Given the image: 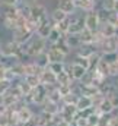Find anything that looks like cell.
<instances>
[{"instance_id": "6da1fadb", "label": "cell", "mask_w": 118, "mask_h": 126, "mask_svg": "<svg viewBox=\"0 0 118 126\" xmlns=\"http://www.w3.org/2000/svg\"><path fill=\"white\" fill-rule=\"evenodd\" d=\"M31 6V19L36 21V22H41L44 19L48 18V13H47V7L38 1V0H34V1H28Z\"/></svg>"}, {"instance_id": "7a4b0ae2", "label": "cell", "mask_w": 118, "mask_h": 126, "mask_svg": "<svg viewBox=\"0 0 118 126\" xmlns=\"http://www.w3.org/2000/svg\"><path fill=\"white\" fill-rule=\"evenodd\" d=\"M34 35H35V34L32 31H29L26 27H22V28H18V30H15V31L12 32V38H10V40L15 41L16 44L22 46V44L29 43Z\"/></svg>"}, {"instance_id": "3957f363", "label": "cell", "mask_w": 118, "mask_h": 126, "mask_svg": "<svg viewBox=\"0 0 118 126\" xmlns=\"http://www.w3.org/2000/svg\"><path fill=\"white\" fill-rule=\"evenodd\" d=\"M85 28L92 32H96L101 28V21H99V16H98L96 10L85 13Z\"/></svg>"}, {"instance_id": "277c9868", "label": "cell", "mask_w": 118, "mask_h": 126, "mask_svg": "<svg viewBox=\"0 0 118 126\" xmlns=\"http://www.w3.org/2000/svg\"><path fill=\"white\" fill-rule=\"evenodd\" d=\"M96 50H98V51H101V54H106V53H117V51H118L117 37L105 38V40L102 41V44H101Z\"/></svg>"}, {"instance_id": "5b68a950", "label": "cell", "mask_w": 118, "mask_h": 126, "mask_svg": "<svg viewBox=\"0 0 118 126\" xmlns=\"http://www.w3.org/2000/svg\"><path fill=\"white\" fill-rule=\"evenodd\" d=\"M53 28H54V24H53V21H51L50 16H48L47 19H44V21L39 22V25H38V28H36V32H35V34H36L38 37L47 40L48 35H50V32L53 31Z\"/></svg>"}, {"instance_id": "8992f818", "label": "cell", "mask_w": 118, "mask_h": 126, "mask_svg": "<svg viewBox=\"0 0 118 126\" xmlns=\"http://www.w3.org/2000/svg\"><path fill=\"white\" fill-rule=\"evenodd\" d=\"M47 56L50 63H66L67 62V56L63 54L60 50H57L54 46H50L47 48Z\"/></svg>"}, {"instance_id": "52a82bcc", "label": "cell", "mask_w": 118, "mask_h": 126, "mask_svg": "<svg viewBox=\"0 0 118 126\" xmlns=\"http://www.w3.org/2000/svg\"><path fill=\"white\" fill-rule=\"evenodd\" d=\"M56 7L60 9V10H63L66 15H73V13H76V10H77V7H76V0H57V3H56Z\"/></svg>"}, {"instance_id": "ba28073f", "label": "cell", "mask_w": 118, "mask_h": 126, "mask_svg": "<svg viewBox=\"0 0 118 126\" xmlns=\"http://www.w3.org/2000/svg\"><path fill=\"white\" fill-rule=\"evenodd\" d=\"M39 81L42 85H57V75L47 67L39 73Z\"/></svg>"}, {"instance_id": "9c48e42d", "label": "cell", "mask_w": 118, "mask_h": 126, "mask_svg": "<svg viewBox=\"0 0 118 126\" xmlns=\"http://www.w3.org/2000/svg\"><path fill=\"white\" fill-rule=\"evenodd\" d=\"M96 0H76V7L85 13L96 10Z\"/></svg>"}, {"instance_id": "30bf717a", "label": "cell", "mask_w": 118, "mask_h": 126, "mask_svg": "<svg viewBox=\"0 0 118 126\" xmlns=\"http://www.w3.org/2000/svg\"><path fill=\"white\" fill-rule=\"evenodd\" d=\"M42 69H39L34 60H28L24 63V78L25 76H32V75H39Z\"/></svg>"}, {"instance_id": "8fae6325", "label": "cell", "mask_w": 118, "mask_h": 126, "mask_svg": "<svg viewBox=\"0 0 118 126\" xmlns=\"http://www.w3.org/2000/svg\"><path fill=\"white\" fill-rule=\"evenodd\" d=\"M64 40H66V43H67V46L71 48V51L74 53L80 46H82V41H80V37L77 35V34H67L66 37H64Z\"/></svg>"}, {"instance_id": "7c38bea8", "label": "cell", "mask_w": 118, "mask_h": 126, "mask_svg": "<svg viewBox=\"0 0 118 126\" xmlns=\"http://www.w3.org/2000/svg\"><path fill=\"white\" fill-rule=\"evenodd\" d=\"M41 110H42V111H47V113H50V114H53V116H56V114L60 113V104L53 103V101H50V100L47 98V100L42 103Z\"/></svg>"}, {"instance_id": "4fadbf2b", "label": "cell", "mask_w": 118, "mask_h": 126, "mask_svg": "<svg viewBox=\"0 0 118 126\" xmlns=\"http://www.w3.org/2000/svg\"><path fill=\"white\" fill-rule=\"evenodd\" d=\"M18 113V117H19V122H21V125H25L28 120H29L31 117L35 114L34 113V110L31 109L29 106H25V107H22L19 111H16Z\"/></svg>"}, {"instance_id": "5bb4252c", "label": "cell", "mask_w": 118, "mask_h": 126, "mask_svg": "<svg viewBox=\"0 0 118 126\" xmlns=\"http://www.w3.org/2000/svg\"><path fill=\"white\" fill-rule=\"evenodd\" d=\"M96 51V47L93 46V44H82L76 51H74V54L76 56H80V57H89L90 54H93Z\"/></svg>"}, {"instance_id": "9a60e30c", "label": "cell", "mask_w": 118, "mask_h": 126, "mask_svg": "<svg viewBox=\"0 0 118 126\" xmlns=\"http://www.w3.org/2000/svg\"><path fill=\"white\" fill-rule=\"evenodd\" d=\"M76 107H77L79 111H83V110H86V109H90V107H92V98H90V97H86V95L77 97Z\"/></svg>"}, {"instance_id": "2e32d148", "label": "cell", "mask_w": 118, "mask_h": 126, "mask_svg": "<svg viewBox=\"0 0 118 126\" xmlns=\"http://www.w3.org/2000/svg\"><path fill=\"white\" fill-rule=\"evenodd\" d=\"M86 72H88V69H85V67H82V66L73 63V67H71V78H73V81L80 82Z\"/></svg>"}, {"instance_id": "e0dca14e", "label": "cell", "mask_w": 118, "mask_h": 126, "mask_svg": "<svg viewBox=\"0 0 118 126\" xmlns=\"http://www.w3.org/2000/svg\"><path fill=\"white\" fill-rule=\"evenodd\" d=\"M95 111H96L98 114H112V113L115 111V109L112 107V104L109 103V100L105 98V101H104L98 109H95Z\"/></svg>"}, {"instance_id": "ac0fdd59", "label": "cell", "mask_w": 118, "mask_h": 126, "mask_svg": "<svg viewBox=\"0 0 118 126\" xmlns=\"http://www.w3.org/2000/svg\"><path fill=\"white\" fill-rule=\"evenodd\" d=\"M69 18V15H66L63 10H60L57 7H54L53 10H51V13H50V19L53 21V24L56 25V24H59V22H63L64 19H67Z\"/></svg>"}, {"instance_id": "d6986e66", "label": "cell", "mask_w": 118, "mask_h": 126, "mask_svg": "<svg viewBox=\"0 0 118 126\" xmlns=\"http://www.w3.org/2000/svg\"><path fill=\"white\" fill-rule=\"evenodd\" d=\"M99 31L104 34V37H105V38H109V37H115V31H117V27H114L112 24L106 22V24H102V25H101Z\"/></svg>"}, {"instance_id": "ffe728a7", "label": "cell", "mask_w": 118, "mask_h": 126, "mask_svg": "<svg viewBox=\"0 0 118 126\" xmlns=\"http://www.w3.org/2000/svg\"><path fill=\"white\" fill-rule=\"evenodd\" d=\"M34 62H35V64H36L39 69H47L48 64H50L48 56H47V51H44V53H41L39 56H36V57L34 59Z\"/></svg>"}, {"instance_id": "44dd1931", "label": "cell", "mask_w": 118, "mask_h": 126, "mask_svg": "<svg viewBox=\"0 0 118 126\" xmlns=\"http://www.w3.org/2000/svg\"><path fill=\"white\" fill-rule=\"evenodd\" d=\"M74 81L71 78V75L69 72H61L60 75H57V85H71Z\"/></svg>"}, {"instance_id": "7402d4cb", "label": "cell", "mask_w": 118, "mask_h": 126, "mask_svg": "<svg viewBox=\"0 0 118 126\" xmlns=\"http://www.w3.org/2000/svg\"><path fill=\"white\" fill-rule=\"evenodd\" d=\"M63 38V35H61V32L54 27L53 28V31L50 32V35H48V38H47V43L50 44V46H54V44H57L60 40Z\"/></svg>"}, {"instance_id": "603a6c76", "label": "cell", "mask_w": 118, "mask_h": 126, "mask_svg": "<svg viewBox=\"0 0 118 126\" xmlns=\"http://www.w3.org/2000/svg\"><path fill=\"white\" fill-rule=\"evenodd\" d=\"M80 87H82V95H86V97H90V98L99 93V88L92 85V84L90 85H82L80 84Z\"/></svg>"}, {"instance_id": "cb8c5ba5", "label": "cell", "mask_w": 118, "mask_h": 126, "mask_svg": "<svg viewBox=\"0 0 118 126\" xmlns=\"http://www.w3.org/2000/svg\"><path fill=\"white\" fill-rule=\"evenodd\" d=\"M54 47H56L57 50H60V51H61L63 54H66L67 57H69V56H70V54L73 53V51H71V48H70V47L67 46V43H66V40H64V37H63V38L60 40V41L57 43V44H54Z\"/></svg>"}, {"instance_id": "d4e9b609", "label": "cell", "mask_w": 118, "mask_h": 126, "mask_svg": "<svg viewBox=\"0 0 118 126\" xmlns=\"http://www.w3.org/2000/svg\"><path fill=\"white\" fill-rule=\"evenodd\" d=\"M79 37H80L82 44H93V32L86 30V28L79 34Z\"/></svg>"}, {"instance_id": "484cf974", "label": "cell", "mask_w": 118, "mask_h": 126, "mask_svg": "<svg viewBox=\"0 0 118 126\" xmlns=\"http://www.w3.org/2000/svg\"><path fill=\"white\" fill-rule=\"evenodd\" d=\"M101 59H102V54H101V51H98V50H96L93 54H90V56H89V64H90L89 70H95Z\"/></svg>"}, {"instance_id": "4316f807", "label": "cell", "mask_w": 118, "mask_h": 126, "mask_svg": "<svg viewBox=\"0 0 118 126\" xmlns=\"http://www.w3.org/2000/svg\"><path fill=\"white\" fill-rule=\"evenodd\" d=\"M60 32H61V35L63 37H66L67 34H69V28H70V21H69V18L67 19H64L63 22H59V24H56L54 25Z\"/></svg>"}, {"instance_id": "83f0119b", "label": "cell", "mask_w": 118, "mask_h": 126, "mask_svg": "<svg viewBox=\"0 0 118 126\" xmlns=\"http://www.w3.org/2000/svg\"><path fill=\"white\" fill-rule=\"evenodd\" d=\"M71 62L74 63V64H79V66L88 69V70H89V67H90V64H89V57H80V56H76V54H74V59H73Z\"/></svg>"}, {"instance_id": "f1b7e54d", "label": "cell", "mask_w": 118, "mask_h": 126, "mask_svg": "<svg viewBox=\"0 0 118 126\" xmlns=\"http://www.w3.org/2000/svg\"><path fill=\"white\" fill-rule=\"evenodd\" d=\"M108 72H109V78L111 79H117L118 78V60L108 64Z\"/></svg>"}, {"instance_id": "f546056e", "label": "cell", "mask_w": 118, "mask_h": 126, "mask_svg": "<svg viewBox=\"0 0 118 126\" xmlns=\"http://www.w3.org/2000/svg\"><path fill=\"white\" fill-rule=\"evenodd\" d=\"M105 98H106V97H105L104 94H101V93H98L96 95H93V97H92V107L98 109V107L105 101Z\"/></svg>"}, {"instance_id": "4dcf8cb0", "label": "cell", "mask_w": 118, "mask_h": 126, "mask_svg": "<svg viewBox=\"0 0 118 126\" xmlns=\"http://www.w3.org/2000/svg\"><path fill=\"white\" fill-rule=\"evenodd\" d=\"M96 13H98V16H99L101 25H102V24H106V22H108V18H109V13H111V12H106L105 9L99 7V9H96Z\"/></svg>"}, {"instance_id": "1f68e13d", "label": "cell", "mask_w": 118, "mask_h": 126, "mask_svg": "<svg viewBox=\"0 0 118 126\" xmlns=\"http://www.w3.org/2000/svg\"><path fill=\"white\" fill-rule=\"evenodd\" d=\"M10 88H12V82L7 81V79H4V78H1V79H0V94L4 95Z\"/></svg>"}, {"instance_id": "d6a6232c", "label": "cell", "mask_w": 118, "mask_h": 126, "mask_svg": "<svg viewBox=\"0 0 118 126\" xmlns=\"http://www.w3.org/2000/svg\"><path fill=\"white\" fill-rule=\"evenodd\" d=\"M115 1H117V0H102V1H101V7L105 9L106 12H114Z\"/></svg>"}, {"instance_id": "836d02e7", "label": "cell", "mask_w": 118, "mask_h": 126, "mask_svg": "<svg viewBox=\"0 0 118 126\" xmlns=\"http://www.w3.org/2000/svg\"><path fill=\"white\" fill-rule=\"evenodd\" d=\"M48 69L51 72H54L56 75H60L61 72H64V63H50Z\"/></svg>"}, {"instance_id": "e575fe53", "label": "cell", "mask_w": 118, "mask_h": 126, "mask_svg": "<svg viewBox=\"0 0 118 126\" xmlns=\"http://www.w3.org/2000/svg\"><path fill=\"white\" fill-rule=\"evenodd\" d=\"M3 97H4V100H3V106H6V107H12V106L18 101L16 97H13V95L9 94V93H6Z\"/></svg>"}, {"instance_id": "d590c367", "label": "cell", "mask_w": 118, "mask_h": 126, "mask_svg": "<svg viewBox=\"0 0 118 126\" xmlns=\"http://www.w3.org/2000/svg\"><path fill=\"white\" fill-rule=\"evenodd\" d=\"M26 82L29 84L32 88H36L38 85H41V81H39V75H32V76H25Z\"/></svg>"}, {"instance_id": "8d00e7d4", "label": "cell", "mask_w": 118, "mask_h": 126, "mask_svg": "<svg viewBox=\"0 0 118 126\" xmlns=\"http://www.w3.org/2000/svg\"><path fill=\"white\" fill-rule=\"evenodd\" d=\"M93 76H95V73H93V70H88V72L85 73V76L82 78V81H80V84H82V85H90V84L93 82Z\"/></svg>"}, {"instance_id": "74e56055", "label": "cell", "mask_w": 118, "mask_h": 126, "mask_svg": "<svg viewBox=\"0 0 118 126\" xmlns=\"http://www.w3.org/2000/svg\"><path fill=\"white\" fill-rule=\"evenodd\" d=\"M111 119H112V114H101L98 120V126H108Z\"/></svg>"}, {"instance_id": "f35d334b", "label": "cell", "mask_w": 118, "mask_h": 126, "mask_svg": "<svg viewBox=\"0 0 118 126\" xmlns=\"http://www.w3.org/2000/svg\"><path fill=\"white\" fill-rule=\"evenodd\" d=\"M106 98L109 100V103L112 104V107H114L115 110H118V90L117 91H114L112 94H109Z\"/></svg>"}, {"instance_id": "ab89813d", "label": "cell", "mask_w": 118, "mask_h": 126, "mask_svg": "<svg viewBox=\"0 0 118 126\" xmlns=\"http://www.w3.org/2000/svg\"><path fill=\"white\" fill-rule=\"evenodd\" d=\"M76 101H77V97L76 95L69 94V95H66V97L61 98V103L60 104H76Z\"/></svg>"}, {"instance_id": "60d3db41", "label": "cell", "mask_w": 118, "mask_h": 126, "mask_svg": "<svg viewBox=\"0 0 118 126\" xmlns=\"http://www.w3.org/2000/svg\"><path fill=\"white\" fill-rule=\"evenodd\" d=\"M102 59L109 64V63L118 60V53H106V54H102Z\"/></svg>"}, {"instance_id": "b9f144b4", "label": "cell", "mask_w": 118, "mask_h": 126, "mask_svg": "<svg viewBox=\"0 0 118 126\" xmlns=\"http://www.w3.org/2000/svg\"><path fill=\"white\" fill-rule=\"evenodd\" d=\"M57 88H59V93H60V95H61V98L66 97V95H69V94H71L70 85H57Z\"/></svg>"}, {"instance_id": "7bdbcfd3", "label": "cell", "mask_w": 118, "mask_h": 126, "mask_svg": "<svg viewBox=\"0 0 118 126\" xmlns=\"http://www.w3.org/2000/svg\"><path fill=\"white\" fill-rule=\"evenodd\" d=\"M99 116L101 114H98L96 111L93 113V114H90L88 117V125L89 126H98V120H99Z\"/></svg>"}, {"instance_id": "ee69618b", "label": "cell", "mask_w": 118, "mask_h": 126, "mask_svg": "<svg viewBox=\"0 0 118 126\" xmlns=\"http://www.w3.org/2000/svg\"><path fill=\"white\" fill-rule=\"evenodd\" d=\"M22 3H24V0H1V4H4V6H19Z\"/></svg>"}, {"instance_id": "f6af8a7d", "label": "cell", "mask_w": 118, "mask_h": 126, "mask_svg": "<svg viewBox=\"0 0 118 126\" xmlns=\"http://www.w3.org/2000/svg\"><path fill=\"white\" fill-rule=\"evenodd\" d=\"M108 126H118V113L117 111L112 113V119H111V122H109Z\"/></svg>"}, {"instance_id": "bcb514c9", "label": "cell", "mask_w": 118, "mask_h": 126, "mask_svg": "<svg viewBox=\"0 0 118 126\" xmlns=\"http://www.w3.org/2000/svg\"><path fill=\"white\" fill-rule=\"evenodd\" d=\"M57 126H70V122H67V120H61L60 123H57Z\"/></svg>"}, {"instance_id": "7dc6e473", "label": "cell", "mask_w": 118, "mask_h": 126, "mask_svg": "<svg viewBox=\"0 0 118 126\" xmlns=\"http://www.w3.org/2000/svg\"><path fill=\"white\" fill-rule=\"evenodd\" d=\"M114 12H115V13H118V0L115 1V7H114Z\"/></svg>"}, {"instance_id": "c3c4849f", "label": "cell", "mask_w": 118, "mask_h": 126, "mask_svg": "<svg viewBox=\"0 0 118 126\" xmlns=\"http://www.w3.org/2000/svg\"><path fill=\"white\" fill-rule=\"evenodd\" d=\"M44 126H57V125H56V123H54V122H48V123H47V125H44Z\"/></svg>"}, {"instance_id": "681fc988", "label": "cell", "mask_w": 118, "mask_h": 126, "mask_svg": "<svg viewBox=\"0 0 118 126\" xmlns=\"http://www.w3.org/2000/svg\"><path fill=\"white\" fill-rule=\"evenodd\" d=\"M3 100H4V97L0 94V106H3Z\"/></svg>"}, {"instance_id": "f907efd6", "label": "cell", "mask_w": 118, "mask_h": 126, "mask_svg": "<svg viewBox=\"0 0 118 126\" xmlns=\"http://www.w3.org/2000/svg\"><path fill=\"white\" fill-rule=\"evenodd\" d=\"M70 126H77V123H76V122H71V123H70Z\"/></svg>"}, {"instance_id": "816d5d0a", "label": "cell", "mask_w": 118, "mask_h": 126, "mask_svg": "<svg viewBox=\"0 0 118 126\" xmlns=\"http://www.w3.org/2000/svg\"><path fill=\"white\" fill-rule=\"evenodd\" d=\"M0 18H1V10H0Z\"/></svg>"}, {"instance_id": "f5cc1de1", "label": "cell", "mask_w": 118, "mask_h": 126, "mask_svg": "<svg viewBox=\"0 0 118 126\" xmlns=\"http://www.w3.org/2000/svg\"><path fill=\"white\" fill-rule=\"evenodd\" d=\"M4 126H12V125H4Z\"/></svg>"}, {"instance_id": "db71d44e", "label": "cell", "mask_w": 118, "mask_h": 126, "mask_svg": "<svg viewBox=\"0 0 118 126\" xmlns=\"http://www.w3.org/2000/svg\"><path fill=\"white\" fill-rule=\"evenodd\" d=\"M0 6H1V0H0Z\"/></svg>"}, {"instance_id": "11a10c76", "label": "cell", "mask_w": 118, "mask_h": 126, "mask_svg": "<svg viewBox=\"0 0 118 126\" xmlns=\"http://www.w3.org/2000/svg\"><path fill=\"white\" fill-rule=\"evenodd\" d=\"M117 111H118V110H117Z\"/></svg>"}, {"instance_id": "9f6ffc18", "label": "cell", "mask_w": 118, "mask_h": 126, "mask_svg": "<svg viewBox=\"0 0 118 126\" xmlns=\"http://www.w3.org/2000/svg\"><path fill=\"white\" fill-rule=\"evenodd\" d=\"M117 90H118V88H117Z\"/></svg>"}, {"instance_id": "6f0895ef", "label": "cell", "mask_w": 118, "mask_h": 126, "mask_svg": "<svg viewBox=\"0 0 118 126\" xmlns=\"http://www.w3.org/2000/svg\"><path fill=\"white\" fill-rule=\"evenodd\" d=\"M21 126H22V125H21Z\"/></svg>"}]
</instances>
